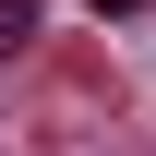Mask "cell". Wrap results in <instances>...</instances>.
Segmentation results:
<instances>
[{
  "label": "cell",
  "instance_id": "6da1fadb",
  "mask_svg": "<svg viewBox=\"0 0 156 156\" xmlns=\"http://www.w3.org/2000/svg\"><path fill=\"white\" fill-rule=\"evenodd\" d=\"M24 36H36V0H0V60H12Z\"/></svg>",
  "mask_w": 156,
  "mask_h": 156
},
{
  "label": "cell",
  "instance_id": "7a4b0ae2",
  "mask_svg": "<svg viewBox=\"0 0 156 156\" xmlns=\"http://www.w3.org/2000/svg\"><path fill=\"white\" fill-rule=\"evenodd\" d=\"M84 12H96V24H144V0H84Z\"/></svg>",
  "mask_w": 156,
  "mask_h": 156
}]
</instances>
